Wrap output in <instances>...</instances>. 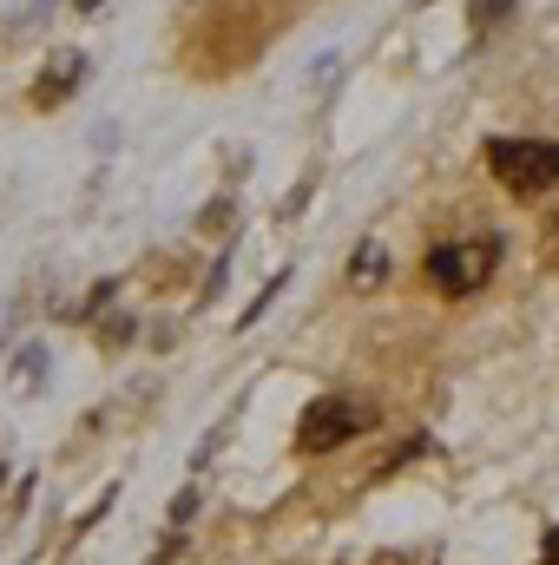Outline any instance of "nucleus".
Wrapping results in <instances>:
<instances>
[{"instance_id": "1", "label": "nucleus", "mask_w": 559, "mask_h": 565, "mask_svg": "<svg viewBox=\"0 0 559 565\" xmlns=\"http://www.w3.org/2000/svg\"><path fill=\"white\" fill-rule=\"evenodd\" d=\"M376 427V402L369 395H316L296 422V447L303 454H336L349 440H362Z\"/></svg>"}, {"instance_id": "2", "label": "nucleus", "mask_w": 559, "mask_h": 565, "mask_svg": "<svg viewBox=\"0 0 559 565\" xmlns=\"http://www.w3.org/2000/svg\"><path fill=\"white\" fill-rule=\"evenodd\" d=\"M494 264H500V237L494 231H474V237H447L428 250V282L441 296H474L481 282H494Z\"/></svg>"}, {"instance_id": "3", "label": "nucleus", "mask_w": 559, "mask_h": 565, "mask_svg": "<svg viewBox=\"0 0 559 565\" xmlns=\"http://www.w3.org/2000/svg\"><path fill=\"white\" fill-rule=\"evenodd\" d=\"M487 171L514 198H540L559 184V145L553 139H487Z\"/></svg>"}, {"instance_id": "4", "label": "nucleus", "mask_w": 559, "mask_h": 565, "mask_svg": "<svg viewBox=\"0 0 559 565\" xmlns=\"http://www.w3.org/2000/svg\"><path fill=\"white\" fill-rule=\"evenodd\" d=\"M80 79H86V53H53V60H46V73L33 79V106H40V113L66 106V99L80 93Z\"/></svg>"}, {"instance_id": "5", "label": "nucleus", "mask_w": 559, "mask_h": 565, "mask_svg": "<svg viewBox=\"0 0 559 565\" xmlns=\"http://www.w3.org/2000/svg\"><path fill=\"white\" fill-rule=\"evenodd\" d=\"M382 277H389V250H382V244H362V250L349 257V282H356V289H382Z\"/></svg>"}, {"instance_id": "6", "label": "nucleus", "mask_w": 559, "mask_h": 565, "mask_svg": "<svg viewBox=\"0 0 559 565\" xmlns=\"http://www.w3.org/2000/svg\"><path fill=\"white\" fill-rule=\"evenodd\" d=\"M33 375H40V349H27V355H20V369H13V382H20V388H27V382H33Z\"/></svg>"}, {"instance_id": "7", "label": "nucleus", "mask_w": 559, "mask_h": 565, "mask_svg": "<svg viewBox=\"0 0 559 565\" xmlns=\"http://www.w3.org/2000/svg\"><path fill=\"white\" fill-rule=\"evenodd\" d=\"M500 7H507V0H474V20H481V26H494V13H500Z\"/></svg>"}, {"instance_id": "8", "label": "nucleus", "mask_w": 559, "mask_h": 565, "mask_svg": "<svg viewBox=\"0 0 559 565\" xmlns=\"http://www.w3.org/2000/svg\"><path fill=\"white\" fill-rule=\"evenodd\" d=\"M540 565H559V526L547 533V553H540Z\"/></svg>"}, {"instance_id": "9", "label": "nucleus", "mask_w": 559, "mask_h": 565, "mask_svg": "<svg viewBox=\"0 0 559 565\" xmlns=\"http://www.w3.org/2000/svg\"><path fill=\"white\" fill-rule=\"evenodd\" d=\"M376 565H415V559H409V553H382ZM421 565H434V559H421Z\"/></svg>"}, {"instance_id": "10", "label": "nucleus", "mask_w": 559, "mask_h": 565, "mask_svg": "<svg viewBox=\"0 0 559 565\" xmlns=\"http://www.w3.org/2000/svg\"><path fill=\"white\" fill-rule=\"evenodd\" d=\"M547 250H553V257H559V217H553V237H547Z\"/></svg>"}, {"instance_id": "11", "label": "nucleus", "mask_w": 559, "mask_h": 565, "mask_svg": "<svg viewBox=\"0 0 559 565\" xmlns=\"http://www.w3.org/2000/svg\"><path fill=\"white\" fill-rule=\"evenodd\" d=\"M0 480H7V467H0Z\"/></svg>"}]
</instances>
